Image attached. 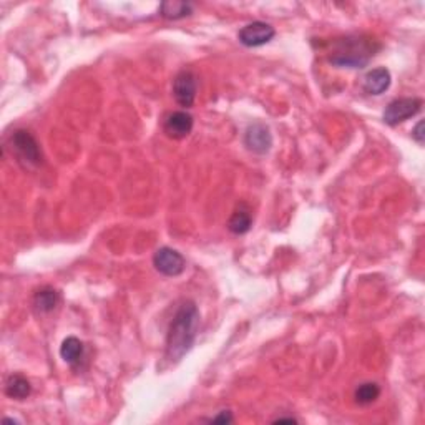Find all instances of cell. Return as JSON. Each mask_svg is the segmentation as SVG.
I'll use <instances>...</instances> for the list:
<instances>
[{
  "instance_id": "1",
  "label": "cell",
  "mask_w": 425,
  "mask_h": 425,
  "mask_svg": "<svg viewBox=\"0 0 425 425\" xmlns=\"http://www.w3.org/2000/svg\"><path fill=\"white\" fill-rule=\"evenodd\" d=\"M199 329V311L193 301L183 303L169 324L167 336V357L169 361H182L196 341Z\"/></svg>"
},
{
  "instance_id": "2",
  "label": "cell",
  "mask_w": 425,
  "mask_h": 425,
  "mask_svg": "<svg viewBox=\"0 0 425 425\" xmlns=\"http://www.w3.org/2000/svg\"><path fill=\"white\" fill-rule=\"evenodd\" d=\"M381 48L376 40L364 35H347L331 43L329 62L336 67L362 68L366 67L377 50Z\"/></svg>"
},
{
  "instance_id": "3",
  "label": "cell",
  "mask_w": 425,
  "mask_h": 425,
  "mask_svg": "<svg viewBox=\"0 0 425 425\" xmlns=\"http://www.w3.org/2000/svg\"><path fill=\"white\" fill-rule=\"evenodd\" d=\"M12 152L17 154L19 162H22L28 167H38L42 163V149L35 137L27 130H15L10 137Z\"/></svg>"
},
{
  "instance_id": "4",
  "label": "cell",
  "mask_w": 425,
  "mask_h": 425,
  "mask_svg": "<svg viewBox=\"0 0 425 425\" xmlns=\"http://www.w3.org/2000/svg\"><path fill=\"white\" fill-rule=\"evenodd\" d=\"M422 100L416 97L409 98H397L387 105L386 112H384V122L391 127L406 122V120L416 117L422 110Z\"/></svg>"
},
{
  "instance_id": "5",
  "label": "cell",
  "mask_w": 425,
  "mask_h": 425,
  "mask_svg": "<svg viewBox=\"0 0 425 425\" xmlns=\"http://www.w3.org/2000/svg\"><path fill=\"white\" fill-rule=\"evenodd\" d=\"M153 266L159 274L168 278L179 276L184 271L187 261H184L183 254L173 248H159L153 256Z\"/></svg>"
},
{
  "instance_id": "6",
  "label": "cell",
  "mask_w": 425,
  "mask_h": 425,
  "mask_svg": "<svg viewBox=\"0 0 425 425\" xmlns=\"http://www.w3.org/2000/svg\"><path fill=\"white\" fill-rule=\"evenodd\" d=\"M276 35V30H274L273 25L266 22H261V20H256V22H251L238 32V40L241 42L244 47L254 48V47H263L271 42Z\"/></svg>"
},
{
  "instance_id": "7",
  "label": "cell",
  "mask_w": 425,
  "mask_h": 425,
  "mask_svg": "<svg viewBox=\"0 0 425 425\" xmlns=\"http://www.w3.org/2000/svg\"><path fill=\"white\" fill-rule=\"evenodd\" d=\"M196 92H198V82L193 72L183 70V72H179L177 77H174L173 95L179 107L183 108L193 107L194 100H196Z\"/></svg>"
},
{
  "instance_id": "8",
  "label": "cell",
  "mask_w": 425,
  "mask_h": 425,
  "mask_svg": "<svg viewBox=\"0 0 425 425\" xmlns=\"http://www.w3.org/2000/svg\"><path fill=\"white\" fill-rule=\"evenodd\" d=\"M244 147L256 154H266L273 147V135L268 125L254 122L244 132Z\"/></svg>"
},
{
  "instance_id": "9",
  "label": "cell",
  "mask_w": 425,
  "mask_h": 425,
  "mask_svg": "<svg viewBox=\"0 0 425 425\" xmlns=\"http://www.w3.org/2000/svg\"><path fill=\"white\" fill-rule=\"evenodd\" d=\"M193 125H194L193 115L184 112V110H179V112H172L164 117L163 132L167 133L169 138L182 140L191 133Z\"/></svg>"
},
{
  "instance_id": "10",
  "label": "cell",
  "mask_w": 425,
  "mask_h": 425,
  "mask_svg": "<svg viewBox=\"0 0 425 425\" xmlns=\"http://www.w3.org/2000/svg\"><path fill=\"white\" fill-rule=\"evenodd\" d=\"M391 82H392L391 72H389L386 67H379L371 70V72H367L366 77H364L362 88L364 92L369 95H382L384 92H387L389 87H391Z\"/></svg>"
},
{
  "instance_id": "11",
  "label": "cell",
  "mask_w": 425,
  "mask_h": 425,
  "mask_svg": "<svg viewBox=\"0 0 425 425\" xmlns=\"http://www.w3.org/2000/svg\"><path fill=\"white\" fill-rule=\"evenodd\" d=\"M60 303V294L53 288H42L33 294L32 304L37 314H48L52 313Z\"/></svg>"
},
{
  "instance_id": "12",
  "label": "cell",
  "mask_w": 425,
  "mask_h": 425,
  "mask_svg": "<svg viewBox=\"0 0 425 425\" xmlns=\"http://www.w3.org/2000/svg\"><path fill=\"white\" fill-rule=\"evenodd\" d=\"M5 394L15 401H23L32 394V386H30L28 379L22 374H10L5 381Z\"/></svg>"
},
{
  "instance_id": "13",
  "label": "cell",
  "mask_w": 425,
  "mask_h": 425,
  "mask_svg": "<svg viewBox=\"0 0 425 425\" xmlns=\"http://www.w3.org/2000/svg\"><path fill=\"white\" fill-rule=\"evenodd\" d=\"M193 4L177 2V0H167L159 4V15L168 20H179L193 14Z\"/></svg>"
},
{
  "instance_id": "14",
  "label": "cell",
  "mask_w": 425,
  "mask_h": 425,
  "mask_svg": "<svg viewBox=\"0 0 425 425\" xmlns=\"http://www.w3.org/2000/svg\"><path fill=\"white\" fill-rule=\"evenodd\" d=\"M85 346L78 337L70 336L63 339L62 346H60V357L67 364H77L83 357Z\"/></svg>"
},
{
  "instance_id": "15",
  "label": "cell",
  "mask_w": 425,
  "mask_h": 425,
  "mask_svg": "<svg viewBox=\"0 0 425 425\" xmlns=\"http://www.w3.org/2000/svg\"><path fill=\"white\" fill-rule=\"evenodd\" d=\"M251 226H253V218L246 206H239L236 211L231 214V218H229L228 221V229L233 234H238V236L239 234H246L249 229H251Z\"/></svg>"
},
{
  "instance_id": "16",
  "label": "cell",
  "mask_w": 425,
  "mask_h": 425,
  "mask_svg": "<svg viewBox=\"0 0 425 425\" xmlns=\"http://www.w3.org/2000/svg\"><path fill=\"white\" fill-rule=\"evenodd\" d=\"M379 396H381V387L376 382H364L354 392V399L359 406H369V404L376 402Z\"/></svg>"
},
{
  "instance_id": "17",
  "label": "cell",
  "mask_w": 425,
  "mask_h": 425,
  "mask_svg": "<svg viewBox=\"0 0 425 425\" xmlns=\"http://www.w3.org/2000/svg\"><path fill=\"white\" fill-rule=\"evenodd\" d=\"M412 138L416 140V142H417L419 145H424L425 132H424V122H422V120L416 125V128L412 130Z\"/></svg>"
},
{
  "instance_id": "18",
  "label": "cell",
  "mask_w": 425,
  "mask_h": 425,
  "mask_svg": "<svg viewBox=\"0 0 425 425\" xmlns=\"http://www.w3.org/2000/svg\"><path fill=\"white\" fill-rule=\"evenodd\" d=\"M211 422L213 424H231L233 422V416H231V412L223 411V412H219V416L213 417Z\"/></svg>"
},
{
  "instance_id": "19",
  "label": "cell",
  "mask_w": 425,
  "mask_h": 425,
  "mask_svg": "<svg viewBox=\"0 0 425 425\" xmlns=\"http://www.w3.org/2000/svg\"><path fill=\"white\" fill-rule=\"evenodd\" d=\"M274 422H298V421H296V419H293V417H283V419L279 417Z\"/></svg>"
}]
</instances>
